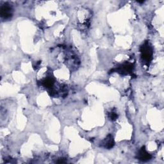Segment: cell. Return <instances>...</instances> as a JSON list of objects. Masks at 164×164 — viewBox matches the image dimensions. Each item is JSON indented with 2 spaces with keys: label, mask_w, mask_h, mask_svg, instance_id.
<instances>
[{
  "label": "cell",
  "mask_w": 164,
  "mask_h": 164,
  "mask_svg": "<svg viewBox=\"0 0 164 164\" xmlns=\"http://www.w3.org/2000/svg\"><path fill=\"white\" fill-rule=\"evenodd\" d=\"M110 117L112 120H115L116 117H117V114H115V113H112V115H111V116H110Z\"/></svg>",
  "instance_id": "277c9868"
},
{
  "label": "cell",
  "mask_w": 164,
  "mask_h": 164,
  "mask_svg": "<svg viewBox=\"0 0 164 164\" xmlns=\"http://www.w3.org/2000/svg\"><path fill=\"white\" fill-rule=\"evenodd\" d=\"M12 9L9 5H4L1 8V16L4 19H8L12 16Z\"/></svg>",
  "instance_id": "6da1fadb"
},
{
  "label": "cell",
  "mask_w": 164,
  "mask_h": 164,
  "mask_svg": "<svg viewBox=\"0 0 164 164\" xmlns=\"http://www.w3.org/2000/svg\"><path fill=\"white\" fill-rule=\"evenodd\" d=\"M142 53L143 59L146 61H149L152 57V51L149 46H144Z\"/></svg>",
  "instance_id": "7a4b0ae2"
},
{
  "label": "cell",
  "mask_w": 164,
  "mask_h": 164,
  "mask_svg": "<svg viewBox=\"0 0 164 164\" xmlns=\"http://www.w3.org/2000/svg\"><path fill=\"white\" fill-rule=\"evenodd\" d=\"M150 155L148 154V153L145 151L144 149H142V151H141V152H140V158L141 159L140 160H149L150 158Z\"/></svg>",
  "instance_id": "3957f363"
}]
</instances>
